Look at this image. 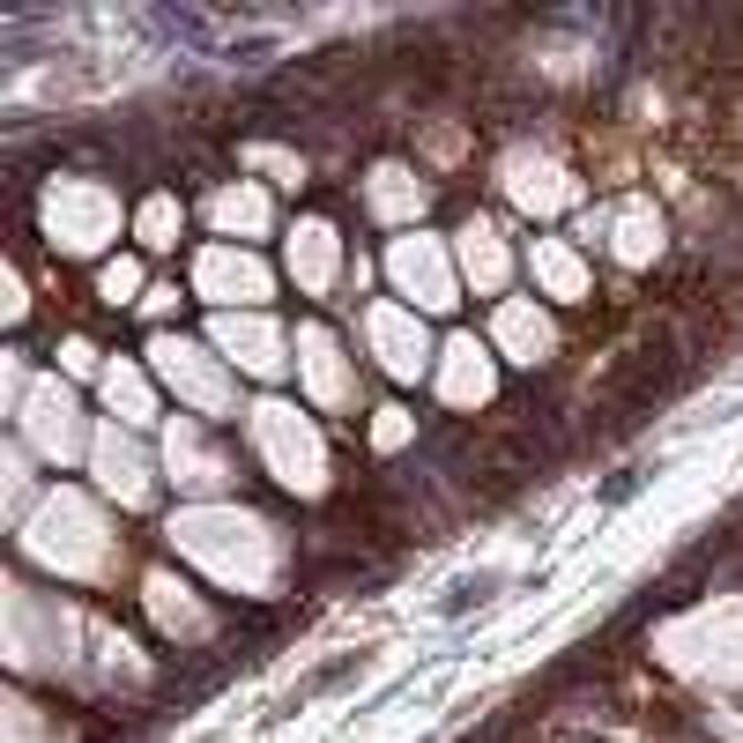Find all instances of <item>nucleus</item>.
<instances>
[{"label":"nucleus","instance_id":"1","mask_svg":"<svg viewBox=\"0 0 743 743\" xmlns=\"http://www.w3.org/2000/svg\"><path fill=\"white\" fill-rule=\"evenodd\" d=\"M357 669H365V647H357V654H327L320 669H305V676H297V692L283 699V706H275V721H283V714H297V706H313V699H320V692H335V684H349Z\"/></svg>","mask_w":743,"mask_h":743},{"label":"nucleus","instance_id":"2","mask_svg":"<svg viewBox=\"0 0 743 743\" xmlns=\"http://www.w3.org/2000/svg\"><path fill=\"white\" fill-rule=\"evenodd\" d=\"M506 588V572H461L454 588H446V602H439V618H469L476 602H491V594Z\"/></svg>","mask_w":743,"mask_h":743},{"label":"nucleus","instance_id":"3","mask_svg":"<svg viewBox=\"0 0 743 743\" xmlns=\"http://www.w3.org/2000/svg\"><path fill=\"white\" fill-rule=\"evenodd\" d=\"M149 23L164 30V38H179V45H208L216 38V16H201V8H156Z\"/></svg>","mask_w":743,"mask_h":743},{"label":"nucleus","instance_id":"4","mask_svg":"<svg viewBox=\"0 0 743 743\" xmlns=\"http://www.w3.org/2000/svg\"><path fill=\"white\" fill-rule=\"evenodd\" d=\"M647 476H654V469H618L610 484H602V491H594V506H624L632 491H647Z\"/></svg>","mask_w":743,"mask_h":743},{"label":"nucleus","instance_id":"5","mask_svg":"<svg viewBox=\"0 0 743 743\" xmlns=\"http://www.w3.org/2000/svg\"><path fill=\"white\" fill-rule=\"evenodd\" d=\"M223 60H246V68H261V60H275V38H246V45L231 38V45H223Z\"/></svg>","mask_w":743,"mask_h":743}]
</instances>
